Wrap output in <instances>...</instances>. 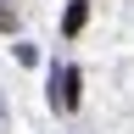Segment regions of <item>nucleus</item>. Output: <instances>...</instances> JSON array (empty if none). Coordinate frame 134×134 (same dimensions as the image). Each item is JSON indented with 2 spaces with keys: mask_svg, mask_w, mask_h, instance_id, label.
Returning a JSON list of instances; mask_svg holds the SVG:
<instances>
[{
  "mask_svg": "<svg viewBox=\"0 0 134 134\" xmlns=\"http://www.w3.org/2000/svg\"><path fill=\"white\" fill-rule=\"evenodd\" d=\"M84 17H90V11H84V0H73V6H67V23H62V28H67V34H78V28H84Z\"/></svg>",
  "mask_w": 134,
  "mask_h": 134,
  "instance_id": "nucleus-1",
  "label": "nucleus"
},
{
  "mask_svg": "<svg viewBox=\"0 0 134 134\" xmlns=\"http://www.w3.org/2000/svg\"><path fill=\"white\" fill-rule=\"evenodd\" d=\"M11 129V117H6V95H0V134H6Z\"/></svg>",
  "mask_w": 134,
  "mask_h": 134,
  "instance_id": "nucleus-2",
  "label": "nucleus"
}]
</instances>
